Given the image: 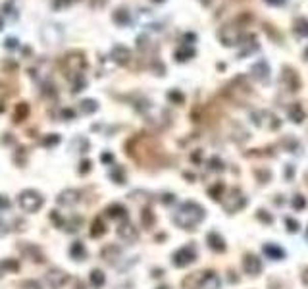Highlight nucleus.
I'll return each instance as SVG.
<instances>
[{
  "label": "nucleus",
  "instance_id": "nucleus-1",
  "mask_svg": "<svg viewBox=\"0 0 308 289\" xmlns=\"http://www.w3.org/2000/svg\"><path fill=\"white\" fill-rule=\"evenodd\" d=\"M204 220V208L194 201L183 202L174 214V222L183 229H194Z\"/></svg>",
  "mask_w": 308,
  "mask_h": 289
},
{
  "label": "nucleus",
  "instance_id": "nucleus-2",
  "mask_svg": "<svg viewBox=\"0 0 308 289\" xmlns=\"http://www.w3.org/2000/svg\"><path fill=\"white\" fill-rule=\"evenodd\" d=\"M220 276L212 270L194 272L185 280V287L187 289H220Z\"/></svg>",
  "mask_w": 308,
  "mask_h": 289
},
{
  "label": "nucleus",
  "instance_id": "nucleus-3",
  "mask_svg": "<svg viewBox=\"0 0 308 289\" xmlns=\"http://www.w3.org/2000/svg\"><path fill=\"white\" fill-rule=\"evenodd\" d=\"M18 202L21 206V211L25 212H37L41 211V206L44 204V197L35 189H25V191L19 193Z\"/></svg>",
  "mask_w": 308,
  "mask_h": 289
},
{
  "label": "nucleus",
  "instance_id": "nucleus-4",
  "mask_svg": "<svg viewBox=\"0 0 308 289\" xmlns=\"http://www.w3.org/2000/svg\"><path fill=\"white\" fill-rule=\"evenodd\" d=\"M64 68H66L68 77H79V75H83V70H85V58H83V54L70 52L64 58Z\"/></svg>",
  "mask_w": 308,
  "mask_h": 289
},
{
  "label": "nucleus",
  "instance_id": "nucleus-5",
  "mask_svg": "<svg viewBox=\"0 0 308 289\" xmlns=\"http://www.w3.org/2000/svg\"><path fill=\"white\" fill-rule=\"evenodd\" d=\"M241 37H243V29L237 23H228L220 29V39L226 46H235L241 44Z\"/></svg>",
  "mask_w": 308,
  "mask_h": 289
},
{
  "label": "nucleus",
  "instance_id": "nucleus-6",
  "mask_svg": "<svg viewBox=\"0 0 308 289\" xmlns=\"http://www.w3.org/2000/svg\"><path fill=\"white\" fill-rule=\"evenodd\" d=\"M221 204H223V208L228 212H237L246 204V199L239 189H233V191H229L228 197L221 199Z\"/></svg>",
  "mask_w": 308,
  "mask_h": 289
},
{
  "label": "nucleus",
  "instance_id": "nucleus-7",
  "mask_svg": "<svg viewBox=\"0 0 308 289\" xmlns=\"http://www.w3.org/2000/svg\"><path fill=\"white\" fill-rule=\"evenodd\" d=\"M194 258H197V251H194L193 245H185L181 247L179 251L174 253V264H176L177 268H183V266H189V264L193 262Z\"/></svg>",
  "mask_w": 308,
  "mask_h": 289
},
{
  "label": "nucleus",
  "instance_id": "nucleus-8",
  "mask_svg": "<svg viewBox=\"0 0 308 289\" xmlns=\"http://www.w3.org/2000/svg\"><path fill=\"white\" fill-rule=\"evenodd\" d=\"M46 283H48V287L52 289H60L64 287L66 283H68V280H70V276L66 274L64 270H60V268H50V270L46 272Z\"/></svg>",
  "mask_w": 308,
  "mask_h": 289
},
{
  "label": "nucleus",
  "instance_id": "nucleus-9",
  "mask_svg": "<svg viewBox=\"0 0 308 289\" xmlns=\"http://www.w3.org/2000/svg\"><path fill=\"white\" fill-rule=\"evenodd\" d=\"M79 197H81L79 191H75V189H66V191H62L60 195H58L56 202H58L60 206H73V204L79 202Z\"/></svg>",
  "mask_w": 308,
  "mask_h": 289
},
{
  "label": "nucleus",
  "instance_id": "nucleus-10",
  "mask_svg": "<svg viewBox=\"0 0 308 289\" xmlns=\"http://www.w3.org/2000/svg\"><path fill=\"white\" fill-rule=\"evenodd\" d=\"M243 268H245L246 274L258 276L260 270H262V262H260V258L256 254H246L245 258H243Z\"/></svg>",
  "mask_w": 308,
  "mask_h": 289
},
{
  "label": "nucleus",
  "instance_id": "nucleus-11",
  "mask_svg": "<svg viewBox=\"0 0 308 289\" xmlns=\"http://www.w3.org/2000/svg\"><path fill=\"white\" fill-rule=\"evenodd\" d=\"M118 235H120V239L127 241V243H135L137 237H139V231H137V228H135L133 224L125 222V224H122V226L118 228Z\"/></svg>",
  "mask_w": 308,
  "mask_h": 289
},
{
  "label": "nucleus",
  "instance_id": "nucleus-12",
  "mask_svg": "<svg viewBox=\"0 0 308 289\" xmlns=\"http://www.w3.org/2000/svg\"><path fill=\"white\" fill-rule=\"evenodd\" d=\"M19 251L21 254L29 258V260H33V262H43L44 256H43V251L39 249L37 245H31V243H23V245L19 247Z\"/></svg>",
  "mask_w": 308,
  "mask_h": 289
},
{
  "label": "nucleus",
  "instance_id": "nucleus-13",
  "mask_svg": "<svg viewBox=\"0 0 308 289\" xmlns=\"http://www.w3.org/2000/svg\"><path fill=\"white\" fill-rule=\"evenodd\" d=\"M110 56H112V60L118 62V64H127V62H129V58H131V52H129L125 46L118 44V46H114V48H112Z\"/></svg>",
  "mask_w": 308,
  "mask_h": 289
},
{
  "label": "nucleus",
  "instance_id": "nucleus-14",
  "mask_svg": "<svg viewBox=\"0 0 308 289\" xmlns=\"http://www.w3.org/2000/svg\"><path fill=\"white\" fill-rule=\"evenodd\" d=\"M282 81L289 91H297V89H299V77H297V73H293L291 68H285V73L282 75Z\"/></svg>",
  "mask_w": 308,
  "mask_h": 289
},
{
  "label": "nucleus",
  "instance_id": "nucleus-15",
  "mask_svg": "<svg viewBox=\"0 0 308 289\" xmlns=\"http://www.w3.org/2000/svg\"><path fill=\"white\" fill-rule=\"evenodd\" d=\"M264 254L268 256V258H272V260H282L283 256H285V251H283L282 247L273 245V243H266Z\"/></svg>",
  "mask_w": 308,
  "mask_h": 289
},
{
  "label": "nucleus",
  "instance_id": "nucleus-16",
  "mask_svg": "<svg viewBox=\"0 0 308 289\" xmlns=\"http://www.w3.org/2000/svg\"><path fill=\"white\" fill-rule=\"evenodd\" d=\"M70 256L73 258V260H85V256H87V249H85V245H83L81 241H75V243H71Z\"/></svg>",
  "mask_w": 308,
  "mask_h": 289
},
{
  "label": "nucleus",
  "instance_id": "nucleus-17",
  "mask_svg": "<svg viewBox=\"0 0 308 289\" xmlns=\"http://www.w3.org/2000/svg\"><path fill=\"white\" fill-rule=\"evenodd\" d=\"M106 214L112 220H122L127 216V211H125V206H122V204H110V206L106 208Z\"/></svg>",
  "mask_w": 308,
  "mask_h": 289
},
{
  "label": "nucleus",
  "instance_id": "nucleus-18",
  "mask_svg": "<svg viewBox=\"0 0 308 289\" xmlns=\"http://www.w3.org/2000/svg\"><path fill=\"white\" fill-rule=\"evenodd\" d=\"M112 19H114L118 25H129L131 23V16H129V12L125 8H118L114 12V16H112Z\"/></svg>",
  "mask_w": 308,
  "mask_h": 289
},
{
  "label": "nucleus",
  "instance_id": "nucleus-19",
  "mask_svg": "<svg viewBox=\"0 0 308 289\" xmlns=\"http://www.w3.org/2000/svg\"><path fill=\"white\" fill-rule=\"evenodd\" d=\"M268 71H270L268 64H266V62H258L256 66H253V77L260 79V81H266V79H268Z\"/></svg>",
  "mask_w": 308,
  "mask_h": 289
},
{
  "label": "nucleus",
  "instance_id": "nucleus-20",
  "mask_svg": "<svg viewBox=\"0 0 308 289\" xmlns=\"http://www.w3.org/2000/svg\"><path fill=\"white\" fill-rule=\"evenodd\" d=\"M208 245L214 249V251H223L226 249V245H223V239H221L216 231H212V233H208Z\"/></svg>",
  "mask_w": 308,
  "mask_h": 289
},
{
  "label": "nucleus",
  "instance_id": "nucleus-21",
  "mask_svg": "<svg viewBox=\"0 0 308 289\" xmlns=\"http://www.w3.org/2000/svg\"><path fill=\"white\" fill-rule=\"evenodd\" d=\"M27 114H29V106L25 104V102H19L18 106H16V110H14V122H23L27 118Z\"/></svg>",
  "mask_w": 308,
  "mask_h": 289
},
{
  "label": "nucleus",
  "instance_id": "nucleus-22",
  "mask_svg": "<svg viewBox=\"0 0 308 289\" xmlns=\"http://www.w3.org/2000/svg\"><path fill=\"white\" fill-rule=\"evenodd\" d=\"M106 233V226L102 218H97L91 226V237H102Z\"/></svg>",
  "mask_w": 308,
  "mask_h": 289
},
{
  "label": "nucleus",
  "instance_id": "nucleus-23",
  "mask_svg": "<svg viewBox=\"0 0 308 289\" xmlns=\"http://www.w3.org/2000/svg\"><path fill=\"white\" fill-rule=\"evenodd\" d=\"M106 281V276L102 270H93L91 272V283H93V287H102Z\"/></svg>",
  "mask_w": 308,
  "mask_h": 289
},
{
  "label": "nucleus",
  "instance_id": "nucleus-24",
  "mask_svg": "<svg viewBox=\"0 0 308 289\" xmlns=\"http://www.w3.org/2000/svg\"><path fill=\"white\" fill-rule=\"evenodd\" d=\"M295 33L299 37H308V19L299 18L295 21Z\"/></svg>",
  "mask_w": 308,
  "mask_h": 289
},
{
  "label": "nucleus",
  "instance_id": "nucleus-25",
  "mask_svg": "<svg viewBox=\"0 0 308 289\" xmlns=\"http://www.w3.org/2000/svg\"><path fill=\"white\" fill-rule=\"evenodd\" d=\"M79 108H81V112L83 114H93V112H97V100H91V98H87V100H83L79 104Z\"/></svg>",
  "mask_w": 308,
  "mask_h": 289
},
{
  "label": "nucleus",
  "instance_id": "nucleus-26",
  "mask_svg": "<svg viewBox=\"0 0 308 289\" xmlns=\"http://www.w3.org/2000/svg\"><path fill=\"white\" fill-rule=\"evenodd\" d=\"M289 118L293 120V122H297V123L302 122V120H304V110H302V108H300L299 104H295L293 108H291Z\"/></svg>",
  "mask_w": 308,
  "mask_h": 289
},
{
  "label": "nucleus",
  "instance_id": "nucleus-27",
  "mask_svg": "<svg viewBox=\"0 0 308 289\" xmlns=\"http://www.w3.org/2000/svg\"><path fill=\"white\" fill-rule=\"evenodd\" d=\"M81 222H83V220L77 218V216H73V218H71L70 222H66V224H64V228H66V231L73 233V231H77V229H79Z\"/></svg>",
  "mask_w": 308,
  "mask_h": 289
},
{
  "label": "nucleus",
  "instance_id": "nucleus-28",
  "mask_svg": "<svg viewBox=\"0 0 308 289\" xmlns=\"http://www.w3.org/2000/svg\"><path fill=\"white\" fill-rule=\"evenodd\" d=\"M221 191H223V185H221V183H216L214 187H210V189H208V193H210V197L214 199V201H220Z\"/></svg>",
  "mask_w": 308,
  "mask_h": 289
},
{
  "label": "nucleus",
  "instance_id": "nucleus-29",
  "mask_svg": "<svg viewBox=\"0 0 308 289\" xmlns=\"http://www.w3.org/2000/svg\"><path fill=\"white\" fill-rule=\"evenodd\" d=\"M110 175H112V179H114L116 183H123V181H125V174H123L122 168H114V170L110 172Z\"/></svg>",
  "mask_w": 308,
  "mask_h": 289
},
{
  "label": "nucleus",
  "instance_id": "nucleus-30",
  "mask_svg": "<svg viewBox=\"0 0 308 289\" xmlns=\"http://www.w3.org/2000/svg\"><path fill=\"white\" fill-rule=\"evenodd\" d=\"M112 254H120V249L118 247H106L104 251H102V256H104L106 260H110V262H112Z\"/></svg>",
  "mask_w": 308,
  "mask_h": 289
},
{
  "label": "nucleus",
  "instance_id": "nucleus-31",
  "mask_svg": "<svg viewBox=\"0 0 308 289\" xmlns=\"http://www.w3.org/2000/svg\"><path fill=\"white\" fill-rule=\"evenodd\" d=\"M58 143H60V137H58L56 133H52L50 137H44V141H43L44 147H54V145H58Z\"/></svg>",
  "mask_w": 308,
  "mask_h": 289
},
{
  "label": "nucleus",
  "instance_id": "nucleus-32",
  "mask_svg": "<svg viewBox=\"0 0 308 289\" xmlns=\"http://www.w3.org/2000/svg\"><path fill=\"white\" fill-rule=\"evenodd\" d=\"M176 56H177V60H179V62H185L187 58H191V56H193V50H189V48H183V50H177Z\"/></svg>",
  "mask_w": 308,
  "mask_h": 289
},
{
  "label": "nucleus",
  "instance_id": "nucleus-33",
  "mask_svg": "<svg viewBox=\"0 0 308 289\" xmlns=\"http://www.w3.org/2000/svg\"><path fill=\"white\" fill-rule=\"evenodd\" d=\"M0 268H6V270H18L19 264L16 262V260H2V264H0Z\"/></svg>",
  "mask_w": 308,
  "mask_h": 289
},
{
  "label": "nucleus",
  "instance_id": "nucleus-34",
  "mask_svg": "<svg viewBox=\"0 0 308 289\" xmlns=\"http://www.w3.org/2000/svg\"><path fill=\"white\" fill-rule=\"evenodd\" d=\"M304 204H306V202H304V199H302L300 195H297V197L293 199V206H295L297 211H302V208H304Z\"/></svg>",
  "mask_w": 308,
  "mask_h": 289
},
{
  "label": "nucleus",
  "instance_id": "nucleus-35",
  "mask_svg": "<svg viewBox=\"0 0 308 289\" xmlns=\"http://www.w3.org/2000/svg\"><path fill=\"white\" fill-rule=\"evenodd\" d=\"M10 208V199L6 195H0V211H8Z\"/></svg>",
  "mask_w": 308,
  "mask_h": 289
},
{
  "label": "nucleus",
  "instance_id": "nucleus-36",
  "mask_svg": "<svg viewBox=\"0 0 308 289\" xmlns=\"http://www.w3.org/2000/svg\"><path fill=\"white\" fill-rule=\"evenodd\" d=\"M285 224L289 226V231H299V222H295V220L287 218V220H285Z\"/></svg>",
  "mask_w": 308,
  "mask_h": 289
},
{
  "label": "nucleus",
  "instance_id": "nucleus-37",
  "mask_svg": "<svg viewBox=\"0 0 308 289\" xmlns=\"http://www.w3.org/2000/svg\"><path fill=\"white\" fill-rule=\"evenodd\" d=\"M106 2H108V0H91V6H93V8H104L106 6Z\"/></svg>",
  "mask_w": 308,
  "mask_h": 289
},
{
  "label": "nucleus",
  "instance_id": "nucleus-38",
  "mask_svg": "<svg viewBox=\"0 0 308 289\" xmlns=\"http://www.w3.org/2000/svg\"><path fill=\"white\" fill-rule=\"evenodd\" d=\"M71 2H75V0H54V6H56V8H62V6H70Z\"/></svg>",
  "mask_w": 308,
  "mask_h": 289
},
{
  "label": "nucleus",
  "instance_id": "nucleus-39",
  "mask_svg": "<svg viewBox=\"0 0 308 289\" xmlns=\"http://www.w3.org/2000/svg\"><path fill=\"white\" fill-rule=\"evenodd\" d=\"M89 170H91V162H89V160H83V162H81L79 172H81V174H87Z\"/></svg>",
  "mask_w": 308,
  "mask_h": 289
},
{
  "label": "nucleus",
  "instance_id": "nucleus-40",
  "mask_svg": "<svg viewBox=\"0 0 308 289\" xmlns=\"http://www.w3.org/2000/svg\"><path fill=\"white\" fill-rule=\"evenodd\" d=\"M23 289H41V285L37 281H25L23 283Z\"/></svg>",
  "mask_w": 308,
  "mask_h": 289
},
{
  "label": "nucleus",
  "instance_id": "nucleus-41",
  "mask_svg": "<svg viewBox=\"0 0 308 289\" xmlns=\"http://www.w3.org/2000/svg\"><path fill=\"white\" fill-rule=\"evenodd\" d=\"M143 218H145V224H147V226H150V222H152V214H150V211L143 212Z\"/></svg>",
  "mask_w": 308,
  "mask_h": 289
},
{
  "label": "nucleus",
  "instance_id": "nucleus-42",
  "mask_svg": "<svg viewBox=\"0 0 308 289\" xmlns=\"http://www.w3.org/2000/svg\"><path fill=\"white\" fill-rule=\"evenodd\" d=\"M14 46H18V39H6V48H14Z\"/></svg>",
  "mask_w": 308,
  "mask_h": 289
},
{
  "label": "nucleus",
  "instance_id": "nucleus-43",
  "mask_svg": "<svg viewBox=\"0 0 308 289\" xmlns=\"http://www.w3.org/2000/svg\"><path fill=\"white\" fill-rule=\"evenodd\" d=\"M268 4H272V6H282V4H285L287 0H266Z\"/></svg>",
  "mask_w": 308,
  "mask_h": 289
},
{
  "label": "nucleus",
  "instance_id": "nucleus-44",
  "mask_svg": "<svg viewBox=\"0 0 308 289\" xmlns=\"http://www.w3.org/2000/svg\"><path fill=\"white\" fill-rule=\"evenodd\" d=\"M112 154H102V162H112Z\"/></svg>",
  "mask_w": 308,
  "mask_h": 289
},
{
  "label": "nucleus",
  "instance_id": "nucleus-45",
  "mask_svg": "<svg viewBox=\"0 0 308 289\" xmlns=\"http://www.w3.org/2000/svg\"><path fill=\"white\" fill-rule=\"evenodd\" d=\"M302 281L308 285V270H304V274H302Z\"/></svg>",
  "mask_w": 308,
  "mask_h": 289
},
{
  "label": "nucleus",
  "instance_id": "nucleus-46",
  "mask_svg": "<svg viewBox=\"0 0 308 289\" xmlns=\"http://www.w3.org/2000/svg\"><path fill=\"white\" fill-rule=\"evenodd\" d=\"M201 2H203L204 6H210V4H212V0H201Z\"/></svg>",
  "mask_w": 308,
  "mask_h": 289
},
{
  "label": "nucleus",
  "instance_id": "nucleus-47",
  "mask_svg": "<svg viewBox=\"0 0 308 289\" xmlns=\"http://www.w3.org/2000/svg\"><path fill=\"white\" fill-rule=\"evenodd\" d=\"M158 289H170V287H167V285H160Z\"/></svg>",
  "mask_w": 308,
  "mask_h": 289
},
{
  "label": "nucleus",
  "instance_id": "nucleus-48",
  "mask_svg": "<svg viewBox=\"0 0 308 289\" xmlns=\"http://www.w3.org/2000/svg\"><path fill=\"white\" fill-rule=\"evenodd\" d=\"M154 2H164V0H154Z\"/></svg>",
  "mask_w": 308,
  "mask_h": 289
},
{
  "label": "nucleus",
  "instance_id": "nucleus-49",
  "mask_svg": "<svg viewBox=\"0 0 308 289\" xmlns=\"http://www.w3.org/2000/svg\"><path fill=\"white\" fill-rule=\"evenodd\" d=\"M306 239H308V229H306Z\"/></svg>",
  "mask_w": 308,
  "mask_h": 289
}]
</instances>
